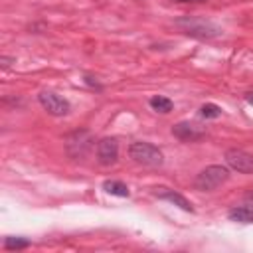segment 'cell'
Instances as JSON below:
<instances>
[{
    "instance_id": "6da1fadb",
    "label": "cell",
    "mask_w": 253,
    "mask_h": 253,
    "mask_svg": "<svg viewBox=\"0 0 253 253\" xmlns=\"http://www.w3.org/2000/svg\"><path fill=\"white\" fill-rule=\"evenodd\" d=\"M174 24L186 36H192V38H198V40H211V38L221 36V28H217L213 22L204 20V18L184 16V18H178Z\"/></svg>"
},
{
    "instance_id": "7a4b0ae2",
    "label": "cell",
    "mask_w": 253,
    "mask_h": 253,
    "mask_svg": "<svg viewBox=\"0 0 253 253\" xmlns=\"http://www.w3.org/2000/svg\"><path fill=\"white\" fill-rule=\"evenodd\" d=\"M95 146V136L89 128H77L65 136V152L73 160H83Z\"/></svg>"
},
{
    "instance_id": "3957f363",
    "label": "cell",
    "mask_w": 253,
    "mask_h": 253,
    "mask_svg": "<svg viewBox=\"0 0 253 253\" xmlns=\"http://www.w3.org/2000/svg\"><path fill=\"white\" fill-rule=\"evenodd\" d=\"M128 156L136 162V164H142V166H150V168H158L164 164V154L162 150L152 144V142H146V140H136L128 146Z\"/></svg>"
},
{
    "instance_id": "277c9868",
    "label": "cell",
    "mask_w": 253,
    "mask_h": 253,
    "mask_svg": "<svg viewBox=\"0 0 253 253\" xmlns=\"http://www.w3.org/2000/svg\"><path fill=\"white\" fill-rule=\"evenodd\" d=\"M229 178V168L221 166V164H211L206 166L194 180V188L200 192H211L215 188H219L221 184H225Z\"/></svg>"
},
{
    "instance_id": "5b68a950",
    "label": "cell",
    "mask_w": 253,
    "mask_h": 253,
    "mask_svg": "<svg viewBox=\"0 0 253 253\" xmlns=\"http://www.w3.org/2000/svg\"><path fill=\"white\" fill-rule=\"evenodd\" d=\"M38 101L40 105L43 107V111H47L49 115L53 117H65L69 111H71V105L65 97L57 95L55 91H42L38 95Z\"/></svg>"
},
{
    "instance_id": "8992f818",
    "label": "cell",
    "mask_w": 253,
    "mask_h": 253,
    "mask_svg": "<svg viewBox=\"0 0 253 253\" xmlns=\"http://www.w3.org/2000/svg\"><path fill=\"white\" fill-rule=\"evenodd\" d=\"M225 164L239 172V174H253V154L241 150V148H229L225 150Z\"/></svg>"
},
{
    "instance_id": "52a82bcc",
    "label": "cell",
    "mask_w": 253,
    "mask_h": 253,
    "mask_svg": "<svg viewBox=\"0 0 253 253\" xmlns=\"http://www.w3.org/2000/svg\"><path fill=\"white\" fill-rule=\"evenodd\" d=\"M97 160L103 166H113L119 160V142L113 136H105L97 142Z\"/></svg>"
},
{
    "instance_id": "ba28073f",
    "label": "cell",
    "mask_w": 253,
    "mask_h": 253,
    "mask_svg": "<svg viewBox=\"0 0 253 253\" xmlns=\"http://www.w3.org/2000/svg\"><path fill=\"white\" fill-rule=\"evenodd\" d=\"M172 134L182 140V142H198L206 136V128L194 125V123H188V121H182V123H176L172 126Z\"/></svg>"
},
{
    "instance_id": "9c48e42d",
    "label": "cell",
    "mask_w": 253,
    "mask_h": 253,
    "mask_svg": "<svg viewBox=\"0 0 253 253\" xmlns=\"http://www.w3.org/2000/svg\"><path fill=\"white\" fill-rule=\"evenodd\" d=\"M158 200H166V202H170V204H174V206H178L180 210H184V211H194V206H192V202L188 200V198H184L180 192H176V190H170V188H154V192H152Z\"/></svg>"
},
{
    "instance_id": "30bf717a",
    "label": "cell",
    "mask_w": 253,
    "mask_h": 253,
    "mask_svg": "<svg viewBox=\"0 0 253 253\" xmlns=\"http://www.w3.org/2000/svg\"><path fill=\"white\" fill-rule=\"evenodd\" d=\"M227 217L237 223H253V206H237L227 211Z\"/></svg>"
},
{
    "instance_id": "8fae6325",
    "label": "cell",
    "mask_w": 253,
    "mask_h": 253,
    "mask_svg": "<svg viewBox=\"0 0 253 253\" xmlns=\"http://www.w3.org/2000/svg\"><path fill=\"white\" fill-rule=\"evenodd\" d=\"M103 190L111 196H119V198H128L130 196V190L125 182H119V180H105L103 182Z\"/></svg>"
},
{
    "instance_id": "7c38bea8",
    "label": "cell",
    "mask_w": 253,
    "mask_h": 253,
    "mask_svg": "<svg viewBox=\"0 0 253 253\" xmlns=\"http://www.w3.org/2000/svg\"><path fill=\"white\" fill-rule=\"evenodd\" d=\"M148 105H150L156 113H162V115L170 113V111H172V107H174L172 99H168V97H164V95H154V97H150Z\"/></svg>"
},
{
    "instance_id": "4fadbf2b",
    "label": "cell",
    "mask_w": 253,
    "mask_h": 253,
    "mask_svg": "<svg viewBox=\"0 0 253 253\" xmlns=\"http://www.w3.org/2000/svg\"><path fill=\"white\" fill-rule=\"evenodd\" d=\"M30 239H26V237H6L4 239V249H8V251H16V249H26V247H30Z\"/></svg>"
},
{
    "instance_id": "5bb4252c",
    "label": "cell",
    "mask_w": 253,
    "mask_h": 253,
    "mask_svg": "<svg viewBox=\"0 0 253 253\" xmlns=\"http://www.w3.org/2000/svg\"><path fill=\"white\" fill-rule=\"evenodd\" d=\"M219 115H221V109L215 103H204L200 107V117L204 119H217Z\"/></svg>"
},
{
    "instance_id": "9a60e30c",
    "label": "cell",
    "mask_w": 253,
    "mask_h": 253,
    "mask_svg": "<svg viewBox=\"0 0 253 253\" xmlns=\"http://www.w3.org/2000/svg\"><path fill=\"white\" fill-rule=\"evenodd\" d=\"M83 81H85V85H89L91 89H97V91H103V85L97 81V77H93V75H83Z\"/></svg>"
},
{
    "instance_id": "2e32d148",
    "label": "cell",
    "mask_w": 253,
    "mask_h": 253,
    "mask_svg": "<svg viewBox=\"0 0 253 253\" xmlns=\"http://www.w3.org/2000/svg\"><path fill=\"white\" fill-rule=\"evenodd\" d=\"M0 61H2V67H8V65H10L12 61H16V57H6V55H4V57H2Z\"/></svg>"
},
{
    "instance_id": "e0dca14e",
    "label": "cell",
    "mask_w": 253,
    "mask_h": 253,
    "mask_svg": "<svg viewBox=\"0 0 253 253\" xmlns=\"http://www.w3.org/2000/svg\"><path fill=\"white\" fill-rule=\"evenodd\" d=\"M243 99H245L249 105H253V91H247V93L243 95Z\"/></svg>"
},
{
    "instance_id": "ac0fdd59",
    "label": "cell",
    "mask_w": 253,
    "mask_h": 253,
    "mask_svg": "<svg viewBox=\"0 0 253 253\" xmlns=\"http://www.w3.org/2000/svg\"><path fill=\"white\" fill-rule=\"evenodd\" d=\"M174 2H190V4H202V2H208V0H174Z\"/></svg>"
},
{
    "instance_id": "d6986e66",
    "label": "cell",
    "mask_w": 253,
    "mask_h": 253,
    "mask_svg": "<svg viewBox=\"0 0 253 253\" xmlns=\"http://www.w3.org/2000/svg\"><path fill=\"white\" fill-rule=\"evenodd\" d=\"M245 200L247 202H253V188H249V192L245 194Z\"/></svg>"
}]
</instances>
